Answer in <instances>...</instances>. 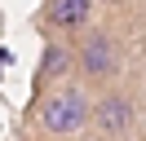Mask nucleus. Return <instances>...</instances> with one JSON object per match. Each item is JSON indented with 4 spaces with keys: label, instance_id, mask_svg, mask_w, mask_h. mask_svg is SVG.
Returning a JSON list of instances; mask_svg holds the SVG:
<instances>
[{
    "label": "nucleus",
    "instance_id": "obj_1",
    "mask_svg": "<svg viewBox=\"0 0 146 141\" xmlns=\"http://www.w3.org/2000/svg\"><path fill=\"white\" fill-rule=\"evenodd\" d=\"M36 119H40V128H44L53 141H66L71 132H80L84 123L93 119V101H89V93H84V88L62 84V88H53V93L40 101Z\"/></svg>",
    "mask_w": 146,
    "mask_h": 141
},
{
    "label": "nucleus",
    "instance_id": "obj_2",
    "mask_svg": "<svg viewBox=\"0 0 146 141\" xmlns=\"http://www.w3.org/2000/svg\"><path fill=\"white\" fill-rule=\"evenodd\" d=\"M75 70L89 88H106L111 79L119 75V49L106 31H89L80 44H75Z\"/></svg>",
    "mask_w": 146,
    "mask_h": 141
},
{
    "label": "nucleus",
    "instance_id": "obj_3",
    "mask_svg": "<svg viewBox=\"0 0 146 141\" xmlns=\"http://www.w3.org/2000/svg\"><path fill=\"white\" fill-rule=\"evenodd\" d=\"M93 123H98V137L106 141H128L137 132V101L124 88H106V93L93 101Z\"/></svg>",
    "mask_w": 146,
    "mask_h": 141
},
{
    "label": "nucleus",
    "instance_id": "obj_4",
    "mask_svg": "<svg viewBox=\"0 0 146 141\" xmlns=\"http://www.w3.org/2000/svg\"><path fill=\"white\" fill-rule=\"evenodd\" d=\"M75 66V49H66V44H44V53H40V66H36V93H44L49 84H58V79H66V70ZM62 88V84H58Z\"/></svg>",
    "mask_w": 146,
    "mask_h": 141
},
{
    "label": "nucleus",
    "instance_id": "obj_5",
    "mask_svg": "<svg viewBox=\"0 0 146 141\" xmlns=\"http://www.w3.org/2000/svg\"><path fill=\"white\" fill-rule=\"evenodd\" d=\"M89 13H93V0H49L44 22L53 31H80L89 26Z\"/></svg>",
    "mask_w": 146,
    "mask_h": 141
},
{
    "label": "nucleus",
    "instance_id": "obj_6",
    "mask_svg": "<svg viewBox=\"0 0 146 141\" xmlns=\"http://www.w3.org/2000/svg\"><path fill=\"white\" fill-rule=\"evenodd\" d=\"M93 141H106V137H93Z\"/></svg>",
    "mask_w": 146,
    "mask_h": 141
}]
</instances>
